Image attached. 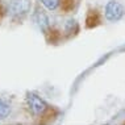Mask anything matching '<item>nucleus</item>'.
Instances as JSON below:
<instances>
[{
	"mask_svg": "<svg viewBox=\"0 0 125 125\" xmlns=\"http://www.w3.org/2000/svg\"><path fill=\"white\" fill-rule=\"evenodd\" d=\"M26 103H28L29 109L34 115H41L48 111V104L40 96H37L36 94H28L26 95Z\"/></svg>",
	"mask_w": 125,
	"mask_h": 125,
	"instance_id": "1",
	"label": "nucleus"
},
{
	"mask_svg": "<svg viewBox=\"0 0 125 125\" xmlns=\"http://www.w3.org/2000/svg\"><path fill=\"white\" fill-rule=\"evenodd\" d=\"M104 15H105V19L108 21H117L123 17L124 15V8L120 3L115 1H109L108 4L105 5V11H104Z\"/></svg>",
	"mask_w": 125,
	"mask_h": 125,
	"instance_id": "2",
	"label": "nucleus"
},
{
	"mask_svg": "<svg viewBox=\"0 0 125 125\" xmlns=\"http://www.w3.org/2000/svg\"><path fill=\"white\" fill-rule=\"evenodd\" d=\"M30 9V1L29 0H12L9 4V12L12 16L20 17L29 12Z\"/></svg>",
	"mask_w": 125,
	"mask_h": 125,
	"instance_id": "3",
	"label": "nucleus"
},
{
	"mask_svg": "<svg viewBox=\"0 0 125 125\" xmlns=\"http://www.w3.org/2000/svg\"><path fill=\"white\" fill-rule=\"evenodd\" d=\"M101 24V15L97 9H90L86 17V28L94 29Z\"/></svg>",
	"mask_w": 125,
	"mask_h": 125,
	"instance_id": "4",
	"label": "nucleus"
},
{
	"mask_svg": "<svg viewBox=\"0 0 125 125\" xmlns=\"http://www.w3.org/2000/svg\"><path fill=\"white\" fill-rule=\"evenodd\" d=\"M40 1H41L42 4L49 9V11H54V9H57L59 7V4H61V0H40Z\"/></svg>",
	"mask_w": 125,
	"mask_h": 125,
	"instance_id": "5",
	"label": "nucleus"
},
{
	"mask_svg": "<svg viewBox=\"0 0 125 125\" xmlns=\"http://www.w3.org/2000/svg\"><path fill=\"white\" fill-rule=\"evenodd\" d=\"M61 7L63 12H70L75 7V0H61Z\"/></svg>",
	"mask_w": 125,
	"mask_h": 125,
	"instance_id": "6",
	"label": "nucleus"
},
{
	"mask_svg": "<svg viewBox=\"0 0 125 125\" xmlns=\"http://www.w3.org/2000/svg\"><path fill=\"white\" fill-rule=\"evenodd\" d=\"M8 115H9V107L0 100V120L5 119Z\"/></svg>",
	"mask_w": 125,
	"mask_h": 125,
	"instance_id": "7",
	"label": "nucleus"
},
{
	"mask_svg": "<svg viewBox=\"0 0 125 125\" xmlns=\"http://www.w3.org/2000/svg\"><path fill=\"white\" fill-rule=\"evenodd\" d=\"M1 13H3V8H1V4H0V17H1Z\"/></svg>",
	"mask_w": 125,
	"mask_h": 125,
	"instance_id": "8",
	"label": "nucleus"
}]
</instances>
